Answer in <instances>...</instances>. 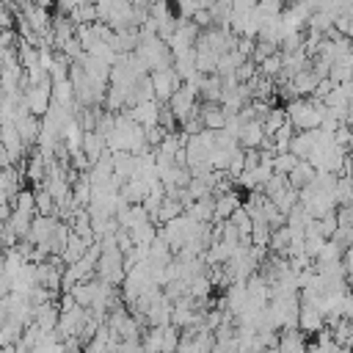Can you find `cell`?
<instances>
[{
    "label": "cell",
    "mask_w": 353,
    "mask_h": 353,
    "mask_svg": "<svg viewBox=\"0 0 353 353\" xmlns=\"http://www.w3.org/2000/svg\"><path fill=\"white\" fill-rule=\"evenodd\" d=\"M22 102L28 105L30 113L36 116H47V110L52 108V77L39 83V85H25V97Z\"/></svg>",
    "instance_id": "obj_1"
},
{
    "label": "cell",
    "mask_w": 353,
    "mask_h": 353,
    "mask_svg": "<svg viewBox=\"0 0 353 353\" xmlns=\"http://www.w3.org/2000/svg\"><path fill=\"white\" fill-rule=\"evenodd\" d=\"M152 85H154V97L160 102H168L174 97V91L182 85V77L176 74L174 66H165V69H154L152 72Z\"/></svg>",
    "instance_id": "obj_2"
},
{
    "label": "cell",
    "mask_w": 353,
    "mask_h": 353,
    "mask_svg": "<svg viewBox=\"0 0 353 353\" xmlns=\"http://www.w3.org/2000/svg\"><path fill=\"white\" fill-rule=\"evenodd\" d=\"M298 328L309 336L317 334L320 328H325V314L314 301H301V314H298Z\"/></svg>",
    "instance_id": "obj_3"
},
{
    "label": "cell",
    "mask_w": 353,
    "mask_h": 353,
    "mask_svg": "<svg viewBox=\"0 0 353 353\" xmlns=\"http://www.w3.org/2000/svg\"><path fill=\"white\" fill-rule=\"evenodd\" d=\"M265 138H268V132H265V124H262V119H248V121L243 124V132H240V143H243L245 149H259V146L265 143Z\"/></svg>",
    "instance_id": "obj_4"
},
{
    "label": "cell",
    "mask_w": 353,
    "mask_h": 353,
    "mask_svg": "<svg viewBox=\"0 0 353 353\" xmlns=\"http://www.w3.org/2000/svg\"><path fill=\"white\" fill-rule=\"evenodd\" d=\"M237 207H243V201H240V193H237L234 188L218 193V196H215V221H226ZM215 221H212V223H215Z\"/></svg>",
    "instance_id": "obj_5"
},
{
    "label": "cell",
    "mask_w": 353,
    "mask_h": 353,
    "mask_svg": "<svg viewBox=\"0 0 353 353\" xmlns=\"http://www.w3.org/2000/svg\"><path fill=\"white\" fill-rule=\"evenodd\" d=\"M292 83H295L298 97H312V94H314V88H317V83H320V74H317L312 66H306L303 72H298V74L292 77Z\"/></svg>",
    "instance_id": "obj_6"
},
{
    "label": "cell",
    "mask_w": 353,
    "mask_h": 353,
    "mask_svg": "<svg viewBox=\"0 0 353 353\" xmlns=\"http://www.w3.org/2000/svg\"><path fill=\"white\" fill-rule=\"evenodd\" d=\"M287 176H290V182H292L295 188H306V185H312V182H314L317 168H314L309 160H298V165H295Z\"/></svg>",
    "instance_id": "obj_7"
},
{
    "label": "cell",
    "mask_w": 353,
    "mask_h": 353,
    "mask_svg": "<svg viewBox=\"0 0 353 353\" xmlns=\"http://www.w3.org/2000/svg\"><path fill=\"white\" fill-rule=\"evenodd\" d=\"M287 121H290L287 108H270V110H268V116L262 119V124H265V132H268V135L279 132V130H281Z\"/></svg>",
    "instance_id": "obj_8"
},
{
    "label": "cell",
    "mask_w": 353,
    "mask_h": 353,
    "mask_svg": "<svg viewBox=\"0 0 353 353\" xmlns=\"http://www.w3.org/2000/svg\"><path fill=\"white\" fill-rule=\"evenodd\" d=\"M284 72V52H273L268 55L265 61H259V74H268V77H279Z\"/></svg>",
    "instance_id": "obj_9"
},
{
    "label": "cell",
    "mask_w": 353,
    "mask_h": 353,
    "mask_svg": "<svg viewBox=\"0 0 353 353\" xmlns=\"http://www.w3.org/2000/svg\"><path fill=\"white\" fill-rule=\"evenodd\" d=\"M298 160H301V157L287 149V152H279V154L273 157V168H276V174H290V171L298 165Z\"/></svg>",
    "instance_id": "obj_10"
},
{
    "label": "cell",
    "mask_w": 353,
    "mask_h": 353,
    "mask_svg": "<svg viewBox=\"0 0 353 353\" xmlns=\"http://www.w3.org/2000/svg\"><path fill=\"white\" fill-rule=\"evenodd\" d=\"M314 223H317V229H320V234H325V237H334V232H336V226H339V218H336V210H331V212H325L323 218H314Z\"/></svg>",
    "instance_id": "obj_11"
},
{
    "label": "cell",
    "mask_w": 353,
    "mask_h": 353,
    "mask_svg": "<svg viewBox=\"0 0 353 353\" xmlns=\"http://www.w3.org/2000/svg\"><path fill=\"white\" fill-rule=\"evenodd\" d=\"M334 141H336L339 146H345V149H350V146H353V127L342 121V124L336 127V132H334Z\"/></svg>",
    "instance_id": "obj_12"
},
{
    "label": "cell",
    "mask_w": 353,
    "mask_h": 353,
    "mask_svg": "<svg viewBox=\"0 0 353 353\" xmlns=\"http://www.w3.org/2000/svg\"><path fill=\"white\" fill-rule=\"evenodd\" d=\"M284 3H292V0H284Z\"/></svg>",
    "instance_id": "obj_13"
},
{
    "label": "cell",
    "mask_w": 353,
    "mask_h": 353,
    "mask_svg": "<svg viewBox=\"0 0 353 353\" xmlns=\"http://www.w3.org/2000/svg\"><path fill=\"white\" fill-rule=\"evenodd\" d=\"M130 3H132V0H130Z\"/></svg>",
    "instance_id": "obj_14"
}]
</instances>
